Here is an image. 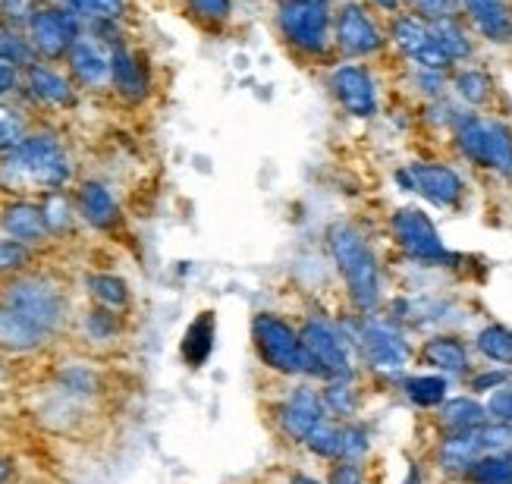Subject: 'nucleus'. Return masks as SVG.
I'll return each mask as SVG.
<instances>
[{"label":"nucleus","mask_w":512,"mask_h":484,"mask_svg":"<svg viewBox=\"0 0 512 484\" xmlns=\"http://www.w3.org/2000/svg\"><path fill=\"white\" fill-rule=\"evenodd\" d=\"M73 167L66 158L63 145L48 136V132H38V136H26L16 148L4 151V161H0V180L10 189H63L70 183Z\"/></svg>","instance_id":"f257e3e1"},{"label":"nucleus","mask_w":512,"mask_h":484,"mask_svg":"<svg viewBox=\"0 0 512 484\" xmlns=\"http://www.w3.org/2000/svg\"><path fill=\"white\" fill-rule=\"evenodd\" d=\"M327 252L333 264H337V271L343 274L352 302L365 315L374 312L377 302H381V271H377V261L362 233L340 220V224H333L327 230Z\"/></svg>","instance_id":"f03ea898"},{"label":"nucleus","mask_w":512,"mask_h":484,"mask_svg":"<svg viewBox=\"0 0 512 484\" xmlns=\"http://www.w3.org/2000/svg\"><path fill=\"white\" fill-rule=\"evenodd\" d=\"M277 29L293 51L324 57L333 44V13L327 0H280Z\"/></svg>","instance_id":"7ed1b4c3"},{"label":"nucleus","mask_w":512,"mask_h":484,"mask_svg":"<svg viewBox=\"0 0 512 484\" xmlns=\"http://www.w3.org/2000/svg\"><path fill=\"white\" fill-rule=\"evenodd\" d=\"M252 340H255L261 362L271 371L283 374V378H302V374H311L299 330L293 324H286L283 318L258 315L252 321Z\"/></svg>","instance_id":"20e7f679"},{"label":"nucleus","mask_w":512,"mask_h":484,"mask_svg":"<svg viewBox=\"0 0 512 484\" xmlns=\"http://www.w3.org/2000/svg\"><path fill=\"white\" fill-rule=\"evenodd\" d=\"M456 142L472 164L512 176V136L500 123L481 117H459Z\"/></svg>","instance_id":"39448f33"},{"label":"nucleus","mask_w":512,"mask_h":484,"mask_svg":"<svg viewBox=\"0 0 512 484\" xmlns=\"http://www.w3.org/2000/svg\"><path fill=\"white\" fill-rule=\"evenodd\" d=\"M4 305H10L13 312H19L22 318H29L41 330H48V334L63 324V315H66L63 293L44 277H19V280L7 283Z\"/></svg>","instance_id":"423d86ee"},{"label":"nucleus","mask_w":512,"mask_h":484,"mask_svg":"<svg viewBox=\"0 0 512 484\" xmlns=\"http://www.w3.org/2000/svg\"><path fill=\"white\" fill-rule=\"evenodd\" d=\"M26 29H29L35 57L60 60L70 54L76 38L82 35V19L66 4L63 7H38Z\"/></svg>","instance_id":"0eeeda50"},{"label":"nucleus","mask_w":512,"mask_h":484,"mask_svg":"<svg viewBox=\"0 0 512 484\" xmlns=\"http://www.w3.org/2000/svg\"><path fill=\"white\" fill-rule=\"evenodd\" d=\"M299 337L305 346V356L311 365V374H321L324 381L333 378H346L352 374V362H349V343L346 337H340L327 321L321 318H308L299 327Z\"/></svg>","instance_id":"6e6552de"},{"label":"nucleus","mask_w":512,"mask_h":484,"mask_svg":"<svg viewBox=\"0 0 512 484\" xmlns=\"http://www.w3.org/2000/svg\"><path fill=\"white\" fill-rule=\"evenodd\" d=\"M355 346L362 349L365 362L381 374H399L406 368L409 346L399 327L387 318H362L355 330Z\"/></svg>","instance_id":"1a4fd4ad"},{"label":"nucleus","mask_w":512,"mask_h":484,"mask_svg":"<svg viewBox=\"0 0 512 484\" xmlns=\"http://www.w3.org/2000/svg\"><path fill=\"white\" fill-rule=\"evenodd\" d=\"M333 44H337L346 57H371L384 48V35L365 7L349 0V4H343L337 16H333Z\"/></svg>","instance_id":"9d476101"},{"label":"nucleus","mask_w":512,"mask_h":484,"mask_svg":"<svg viewBox=\"0 0 512 484\" xmlns=\"http://www.w3.org/2000/svg\"><path fill=\"white\" fill-rule=\"evenodd\" d=\"M393 236L403 246L406 255L418 258V261H447V246L440 242L437 227L431 224V217L418 208H403L393 214Z\"/></svg>","instance_id":"9b49d317"},{"label":"nucleus","mask_w":512,"mask_h":484,"mask_svg":"<svg viewBox=\"0 0 512 484\" xmlns=\"http://www.w3.org/2000/svg\"><path fill=\"white\" fill-rule=\"evenodd\" d=\"M330 92H333V98L340 101V107L346 110L349 117H359V120L374 117V110H377V88H374V79H371V73L365 70V66H359V63L333 66Z\"/></svg>","instance_id":"f8f14e48"},{"label":"nucleus","mask_w":512,"mask_h":484,"mask_svg":"<svg viewBox=\"0 0 512 484\" xmlns=\"http://www.w3.org/2000/svg\"><path fill=\"white\" fill-rule=\"evenodd\" d=\"M393 41H396L399 51H403L409 60H415L421 70H428V73H443L453 63L447 54H443L440 44L434 41V35H431L425 19L399 16L393 22Z\"/></svg>","instance_id":"ddd939ff"},{"label":"nucleus","mask_w":512,"mask_h":484,"mask_svg":"<svg viewBox=\"0 0 512 484\" xmlns=\"http://www.w3.org/2000/svg\"><path fill=\"white\" fill-rule=\"evenodd\" d=\"M399 183L418 192L421 198H428L437 208H453L462 198L459 173L443 164H412L409 173H399Z\"/></svg>","instance_id":"4468645a"},{"label":"nucleus","mask_w":512,"mask_h":484,"mask_svg":"<svg viewBox=\"0 0 512 484\" xmlns=\"http://www.w3.org/2000/svg\"><path fill=\"white\" fill-rule=\"evenodd\" d=\"M324 418H327V406H324V396L315 387H296L277 412L283 434L289 440H299V444H305L308 434L315 431Z\"/></svg>","instance_id":"2eb2a0df"},{"label":"nucleus","mask_w":512,"mask_h":484,"mask_svg":"<svg viewBox=\"0 0 512 484\" xmlns=\"http://www.w3.org/2000/svg\"><path fill=\"white\" fill-rule=\"evenodd\" d=\"M110 82H114L117 95L132 101V104L145 101L148 92H151L148 70L142 66V60L136 57V51L123 48V44H117V48L110 51Z\"/></svg>","instance_id":"dca6fc26"},{"label":"nucleus","mask_w":512,"mask_h":484,"mask_svg":"<svg viewBox=\"0 0 512 484\" xmlns=\"http://www.w3.org/2000/svg\"><path fill=\"white\" fill-rule=\"evenodd\" d=\"M66 63H70L73 79L82 82L85 88H101L110 82V57L98 48L95 38L79 35L70 54H66Z\"/></svg>","instance_id":"f3484780"},{"label":"nucleus","mask_w":512,"mask_h":484,"mask_svg":"<svg viewBox=\"0 0 512 484\" xmlns=\"http://www.w3.org/2000/svg\"><path fill=\"white\" fill-rule=\"evenodd\" d=\"M26 88L32 92V98L41 101V104H51V107L76 104L73 82L66 79L63 73L51 70V66H44V63H32L26 70Z\"/></svg>","instance_id":"a211bd4d"},{"label":"nucleus","mask_w":512,"mask_h":484,"mask_svg":"<svg viewBox=\"0 0 512 484\" xmlns=\"http://www.w3.org/2000/svg\"><path fill=\"white\" fill-rule=\"evenodd\" d=\"M0 227H4L7 236L26 242V246H35L44 236H48V220H44L41 205L35 202H13L4 208V217H0Z\"/></svg>","instance_id":"6ab92c4d"},{"label":"nucleus","mask_w":512,"mask_h":484,"mask_svg":"<svg viewBox=\"0 0 512 484\" xmlns=\"http://www.w3.org/2000/svg\"><path fill=\"white\" fill-rule=\"evenodd\" d=\"M79 214L85 217V224H92L98 230H110L120 220V205L114 192H110L104 183L88 180L79 189Z\"/></svg>","instance_id":"aec40b11"},{"label":"nucleus","mask_w":512,"mask_h":484,"mask_svg":"<svg viewBox=\"0 0 512 484\" xmlns=\"http://www.w3.org/2000/svg\"><path fill=\"white\" fill-rule=\"evenodd\" d=\"M462 7L487 41L503 44L512 38V13L503 0H462Z\"/></svg>","instance_id":"412c9836"},{"label":"nucleus","mask_w":512,"mask_h":484,"mask_svg":"<svg viewBox=\"0 0 512 484\" xmlns=\"http://www.w3.org/2000/svg\"><path fill=\"white\" fill-rule=\"evenodd\" d=\"M44 337H48V330H41L29 318H22L10 305H0V346L4 349L26 352V349L41 346Z\"/></svg>","instance_id":"4be33fe9"},{"label":"nucleus","mask_w":512,"mask_h":484,"mask_svg":"<svg viewBox=\"0 0 512 484\" xmlns=\"http://www.w3.org/2000/svg\"><path fill=\"white\" fill-rule=\"evenodd\" d=\"M478 428H472V431H453L447 440H443V447H440V466L443 469H447V472H469V466H472L475 459L487 456Z\"/></svg>","instance_id":"5701e85b"},{"label":"nucleus","mask_w":512,"mask_h":484,"mask_svg":"<svg viewBox=\"0 0 512 484\" xmlns=\"http://www.w3.org/2000/svg\"><path fill=\"white\" fill-rule=\"evenodd\" d=\"M487 422V406H481L472 396H456L440 406V425L447 431H472Z\"/></svg>","instance_id":"b1692460"},{"label":"nucleus","mask_w":512,"mask_h":484,"mask_svg":"<svg viewBox=\"0 0 512 484\" xmlns=\"http://www.w3.org/2000/svg\"><path fill=\"white\" fill-rule=\"evenodd\" d=\"M421 356H425L428 365L447 371V374H462L465 368H469V352H465V346L453 337L428 340L425 349H421Z\"/></svg>","instance_id":"393cba45"},{"label":"nucleus","mask_w":512,"mask_h":484,"mask_svg":"<svg viewBox=\"0 0 512 484\" xmlns=\"http://www.w3.org/2000/svg\"><path fill=\"white\" fill-rule=\"evenodd\" d=\"M428 29L434 35V41L443 48V54H447L453 63L462 60V57H469L472 54V44H469V35L462 32V26L453 19V16H443V19H431L428 22Z\"/></svg>","instance_id":"a878e982"},{"label":"nucleus","mask_w":512,"mask_h":484,"mask_svg":"<svg viewBox=\"0 0 512 484\" xmlns=\"http://www.w3.org/2000/svg\"><path fill=\"white\" fill-rule=\"evenodd\" d=\"M406 396L415 403V406H443L447 403V378H440V374H415L403 384Z\"/></svg>","instance_id":"bb28decb"},{"label":"nucleus","mask_w":512,"mask_h":484,"mask_svg":"<svg viewBox=\"0 0 512 484\" xmlns=\"http://www.w3.org/2000/svg\"><path fill=\"white\" fill-rule=\"evenodd\" d=\"M214 349V315H202L189 330L183 340V356L189 365H202Z\"/></svg>","instance_id":"cd10ccee"},{"label":"nucleus","mask_w":512,"mask_h":484,"mask_svg":"<svg viewBox=\"0 0 512 484\" xmlns=\"http://www.w3.org/2000/svg\"><path fill=\"white\" fill-rule=\"evenodd\" d=\"M469 475L475 484H512V456L506 453H487L469 466Z\"/></svg>","instance_id":"c85d7f7f"},{"label":"nucleus","mask_w":512,"mask_h":484,"mask_svg":"<svg viewBox=\"0 0 512 484\" xmlns=\"http://www.w3.org/2000/svg\"><path fill=\"white\" fill-rule=\"evenodd\" d=\"M88 293L95 296V302L101 308H110V312H117L129 302V286L117 277V274H95L88 277Z\"/></svg>","instance_id":"c756f323"},{"label":"nucleus","mask_w":512,"mask_h":484,"mask_svg":"<svg viewBox=\"0 0 512 484\" xmlns=\"http://www.w3.org/2000/svg\"><path fill=\"white\" fill-rule=\"evenodd\" d=\"M478 349L497 365H512V330L503 324H487L478 334Z\"/></svg>","instance_id":"7c9ffc66"},{"label":"nucleus","mask_w":512,"mask_h":484,"mask_svg":"<svg viewBox=\"0 0 512 484\" xmlns=\"http://www.w3.org/2000/svg\"><path fill=\"white\" fill-rule=\"evenodd\" d=\"M82 22H117L126 13V0H66Z\"/></svg>","instance_id":"2f4dec72"},{"label":"nucleus","mask_w":512,"mask_h":484,"mask_svg":"<svg viewBox=\"0 0 512 484\" xmlns=\"http://www.w3.org/2000/svg\"><path fill=\"white\" fill-rule=\"evenodd\" d=\"M324 406H327V412H333V415H340V418H349L352 412H355V387H352V374H346V378H333V381H327V387H324Z\"/></svg>","instance_id":"473e14b6"},{"label":"nucleus","mask_w":512,"mask_h":484,"mask_svg":"<svg viewBox=\"0 0 512 484\" xmlns=\"http://www.w3.org/2000/svg\"><path fill=\"white\" fill-rule=\"evenodd\" d=\"M0 60L13 63L16 70H29V66L35 63L32 41L22 38L16 29H4V32H0Z\"/></svg>","instance_id":"72a5a7b5"},{"label":"nucleus","mask_w":512,"mask_h":484,"mask_svg":"<svg viewBox=\"0 0 512 484\" xmlns=\"http://www.w3.org/2000/svg\"><path fill=\"white\" fill-rule=\"evenodd\" d=\"M456 92L462 95V101L469 104H484L487 98H491L494 85H491V76L481 73V70H462L456 76Z\"/></svg>","instance_id":"f704fd0d"},{"label":"nucleus","mask_w":512,"mask_h":484,"mask_svg":"<svg viewBox=\"0 0 512 484\" xmlns=\"http://www.w3.org/2000/svg\"><path fill=\"white\" fill-rule=\"evenodd\" d=\"M305 447L315 453V456H324V459H340V428L330 425L327 418L324 422L308 434Z\"/></svg>","instance_id":"c9c22d12"},{"label":"nucleus","mask_w":512,"mask_h":484,"mask_svg":"<svg viewBox=\"0 0 512 484\" xmlns=\"http://www.w3.org/2000/svg\"><path fill=\"white\" fill-rule=\"evenodd\" d=\"M22 139H26V120H22L19 110L0 104V151L16 148Z\"/></svg>","instance_id":"e433bc0d"},{"label":"nucleus","mask_w":512,"mask_h":484,"mask_svg":"<svg viewBox=\"0 0 512 484\" xmlns=\"http://www.w3.org/2000/svg\"><path fill=\"white\" fill-rule=\"evenodd\" d=\"M41 211H44V220H48V230H54V233L70 230V224H73V208H70V202H66L60 192H48V195H44Z\"/></svg>","instance_id":"4c0bfd02"},{"label":"nucleus","mask_w":512,"mask_h":484,"mask_svg":"<svg viewBox=\"0 0 512 484\" xmlns=\"http://www.w3.org/2000/svg\"><path fill=\"white\" fill-rule=\"evenodd\" d=\"M82 330H85V334L92 337L95 343H104V340H110V337H117L120 324H117V315L110 312V308H98V312H88V315H85Z\"/></svg>","instance_id":"58836bf2"},{"label":"nucleus","mask_w":512,"mask_h":484,"mask_svg":"<svg viewBox=\"0 0 512 484\" xmlns=\"http://www.w3.org/2000/svg\"><path fill=\"white\" fill-rule=\"evenodd\" d=\"M365 453H368V431L362 425H343L340 428V459L362 462Z\"/></svg>","instance_id":"ea45409f"},{"label":"nucleus","mask_w":512,"mask_h":484,"mask_svg":"<svg viewBox=\"0 0 512 484\" xmlns=\"http://www.w3.org/2000/svg\"><path fill=\"white\" fill-rule=\"evenodd\" d=\"M29 264V246L13 236H0V274H16Z\"/></svg>","instance_id":"a19ab883"},{"label":"nucleus","mask_w":512,"mask_h":484,"mask_svg":"<svg viewBox=\"0 0 512 484\" xmlns=\"http://www.w3.org/2000/svg\"><path fill=\"white\" fill-rule=\"evenodd\" d=\"M60 384L63 390L70 393V396H92L95 390V371L92 368H85V365H70L63 374H60Z\"/></svg>","instance_id":"79ce46f5"},{"label":"nucleus","mask_w":512,"mask_h":484,"mask_svg":"<svg viewBox=\"0 0 512 484\" xmlns=\"http://www.w3.org/2000/svg\"><path fill=\"white\" fill-rule=\"evenodd\" d=\"M189 10L195 13V19L220 26L233 16V0H189Z\"/></svg>","instance_id":"37998d69"},{"label":"nucleus","mask_w":512,"mask_h":484,"mask_svg":"<svg viewBox=\"0 0 512 484\" xmlns=\"http://www.w3.org/2000/svg\"><path fill=\"white\" fill-rule=\"evenodd\" d=\"M35 0H0V16L10 29L29 26V19L35 16Z\"/></svg>","instance_id":"c03bdc74"},{"label":"nucleus","mask_w":512,"mask_h":484,"mask_svg":"<svg viewBox=\"0 0 512 484\" xmlns=\"http://www.w3.org/2000/svg\"><path fill=\"white\" fill-rule=\"evenodd\" d=\"M487 415H491L494 422L512 425V381L491 393V400H487Z\"/></svg>","instance_id":"a18cd8bd"},{"label":"nucleus","mask_w":512,"mask_h":484,"mask_svg":"<svg viewBox=\"0 0 512 484\" xmlns=\"http://www.w3.org/2000/svg\"><path fill=\"white\" fill-rule=\"evenodd\" d=\"M456 4H459V0H412V7L421 16H428V22L431 19H443V16H453Z\"/></svg>","instance_id":"49530a36"},{"label":"nucleus","mask_w":512,"mask_h":484,"mask_svg":"<svg viewBox=\"0 0 512 484\" xmlns=\"http://www.w3.org/2000/svg\"><path fill=\"white\" fill-rule=\"evenodd\" d=\"M330 484H365L362 478V469H359V462H337L330 472Z\"/></svg>","instance_id":"de8ad7c7"},{"label":"nucleus","mask_w":512,"mask_h":484,"mask_svg":"<svg viewBox=\"0 0 512 484\" xmlns=\"http://www.w3.org/2000/svg\"><path fill=\"white\" fill-rule=\"evenodd\" d=\"M16 85H19V70L13 63L0 60V98H7L10 92H16Z\"/></svg>","instance_id":"09e8293b"},{"label":"nucleus","mask_w":512,"mask_h":484,"mask_svg":"<svg viewBox=\"0 0 512 484\" xmlns=\"http://www.w3.org/2000/svg\"><path fill=\"white\" fill-rule=\"evenodd\" d=\"M506 384V371H487V374H481V378H475L472 381V387L478 390V393H487V390H497V387H503Z\"/></svg>","instance_id":"8fccbe9b"},{"label":"nucleus","mask_w":512,"mask_h":484,"mask_svg":"<svg viewBox=\"0 0 512 484\" xmlns=\"http://www.w3.org/2000/svg\"><path fill=\"white\" fill-rule=\"evenodd\" d=\"M13 478V466H10V459L0 456V484H7Z\"/></svg>","instance_id":"3c124183"},{"label":"nucleus","mask_w":512,"mask_h":484,"mask_svg":"<svg viewBox=\"0 0 512 484\" xmlns=\"http://www.w3.org/2000/svg\"><path fill=\"white\" fill-rule=\"evenodd\" d=\"M374 4L381 7V10H387V13H396L399 10V0H374Z\"/></svg>","instance_id":"603ef678"},{"label":"nucleus","mask_w":512,"mask_h":484,"mask_svg":"<svg viewBox=\"0 0 512 484\" xmlns=\"http://www.w3.org/2000/svg\"><path fill=\"white\" fill-rule=\"evenodd\" d=\"M289 484H321L318 478H311V475H293V481Z\"/></svg>","instance_id":"864d4df0"},{"label":"nucleus","mask_w":512,"mask_h":484,"mask_svg":"<svg viewBox=\"0 0 512 484\" xmlns=\"http://www.w3.org/2000/svg\"><path fill=\"white\" fill-rule=\"evenodd\" d=\"M406 484H418V478H415V475H412V478H409V481H406Z\"/></svg>","instance_id":"5fc2aeb1"}]
</instances>
